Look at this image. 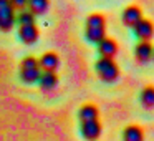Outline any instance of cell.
I'll return each mask as SVG.
<instances>
[{"label": "cell", "mask_w": 154, "mask_h": 141, "mask_svg": "<svg viewBox=\"0 0 154 141\" xmlns=\"http://www.w3.org/2000/svg\"><path fill=\"white\" fill-rule=\"evenodd\" d=\"M143 18V12H141L139 7L136 5H131V7H126L123 10V15H121V20L126 27H134L137 22Z\"/></svg>", "instance_id": "obj_7"}, {"label": "cell", "mask_w": 154, "mask_h": 141, "mask_svg": "<svg viewBox=\"0 0 154 141\" xmlns=\"http://www.w3.org/2000/svg\"><path fill=\"white\" fill-rule=\"evenodd\" d=\"M10 2H12V5H14L15 10H25L28 0H10Z\"/></svg>", "instance_id": "obj_17"}, {"label": "cell", "mask_w": 154, "mask_h": 141, "mask_svg": "<svg viewBox=\"0 0 154 141\" xmlns=\"http://www.w3.org/2000/svg\"><path fill=\"white\" fill-rule=\"evenodd\" d=\"M38 85H40V88L43 91H53L55 88H57L58 85V77L55 71H42L40 77H38Z\"/></svg>", "instance_id": "obj_10"}, {"label": "cell", "mask_w": 154, "mask_h": 141, "mask_svg": "<svg viewBox=\"0 0 154 141\" xmlns=\"http://www.w3.org/2000/svg\"><path fill=\"white\" fill-rule=\"evenodd\" d=\"M15 8L10 0H0V30L2 32H10L12 27L15 25Z\"/></svg>", "instance_id": "obj_4"}, {"label": "cell", "mask_w": 154, "mask_h": 141, "mask_svg": "<svg viewBox=\"0 0 154 141\" xmlns=\"http://www.w3.org/2000/svg\"><path fill=\"white\" fill-rule=\"evenodd\" d=\"M18 37H20V40L23 42V43H27V45L35 43V42L38 40V37H40V32H38L35 22L18 25Z\"/></svg>", "instance_id": "obj_6"}, {"label": "cell", "mask_w": 154, "mask_h": 141, "mask_svg": "<svg viewBox=\"0 0 154 141\" xmlns=\"http://www.w3.org/2000/svg\"><path fill=\"white\" fill-rule=\"evenodd\" d=\"M42 70H40V65H38V60L33 57H27L20 65V78L22 81L32 85V83H37L38 77H40Z\"/></svg>", "instance_id": "obj_3"}, {"label": "cell", "mask_w": 154, "mask_h": 141, "mask_svg": "<svg viewBox=\"0 0 154 141\" xmlns=\"http://www.w3.org/2000/svg\"><path fill=\"white\" fill-rule=\"evenodd\" d=\"M42 71H55L60 65V58L55 52H47V53L42 55V58L38 60Z\"/></svg>", "instance_id": "obj_9"}, {"label": "cell", "mask_w": 154, "mask_h": 141, "mask_svg": "<svg viewBox=\"0 0 154 141\" xmlns=\"http://www.w3.org/2000/svg\"><path fill=\"white\" fill-rule=\"evenodd\" d=\"M134 33H136V37L139 38L141 42H149V38L152 37V24H151L147 18H141L139 22H137L136 25H134Z\"/></svg>", "instance_id": "obj_8"}, {"label": "cell", "mask_w": 154, "mask_h": 141, "mask_svg": "<svg viewBox=\"0 0 154 141\" xmlns=\"http://www.w3.org/2000/svg\"><path fill=\"white\" fill-rule=\"evenodd\" d=\"M80 121H86V120H98V108L94 105H83L80 108L78 113Z\"/></svg>", "instance_id": "obj_15"}, {"label": "cell", "mask_w": 154, "mask_h": 141, "mask_svg": "<svg viewBox=\"0 0 154 141\" xmlns=\"http://www.w3.org/2000/svg\"><path fill=\"white\" fill-rule=\"evenodd\" d=\"M141 103H143V106L147 108V110L154 106V88L152 86L144 88V91L141 93Z\"/></svg>", "instance_id": "obj_16"}, {"label": "cell", "mask_w": 154, "mask_h": 141, "mask_svg": "<svg viewBox=\"0 0 154 141\" xmlns=\"http://www.w3.org/2000/svg\"><path fill=\"white\" fill-rule=\"evenodd\" d=\"M123 141H144V133L139 126L131 124V126L124 128L123 131Z\"/></svg>", "instance_id": "obj_13"}, {"label": "cell", "mask_w": 154, "mask_h": 141, "mask_svg": "<svg viewBox=\"0 0 154 141\" xmlns=\"http://www.w3.org/2000/svg\"><path fill=\"white\" fill-rule=\"evenodd\" d=\"M28 12L33 15H43L50 7V0H28L27 2Z\"/></svg>", "instance_id": "obj_14"}, {"label": "cell", "mask_w": 154, "mask_h": 141, "mask_svg": "<svg viewBox=\"0 0 154 141\" xmlns=\"http://www.w3.org/2000/svg\"><path fill=\"white\" fill-rule=\"evenodd\" d=\"M134 57L139 63H149L152 58V45L149 42H139L134 48Z\"/></svg>", "instance_id": "obj_11"}, {"label": "cell", "mask_w": 154, "mask_h": 141, "mask_svg": "<svg viewBox=\"0 0 154 141\" xmlns=\"http://www.w3.org/2000/svg\"><path fill=\"white\" fill-rule=\"evenodd\" d=\"M80 131L81 136L88 141H96L101 134V124L98 120H86L80 121Z\"/></svg>", "instance_id": "obj_5"}, {"label": "cell", "mask_w": 154, "mask_h": 141, "mask_svg": "<svg viewBox=\"0 0 154 141\" xmlns=\"http://www.w3.org/2000/svg\"><path fill=\"white\" fill-rule=\"evenodd\" d=\"M98 50H100L101 57L104 58H113L118 53V43L113 38H106L104 37L101 42H98Z\"/></svg>", "instance_id": "obj_12"}, {"label": "cell", "mask_w": 154, "mask_h": 141, "mask_svg": "<svg viewBox=\"0 0 154 141\" xmlns=\"http://www.w3.org/2000/svg\"><path fill=\"white\" fill-rule=\"evenodd\" d=\"M94 68H96L98 77L103 81H106V83H113V81H116L118 78H119V68H118L116 61H114L113 58L101 57L100 60L96 61Z\"/></svg>", "instance_id": "obj_2"}, {"label": "cell", "mask_w": 154, "mask_h": 141, "mask_svg": "<svg viewBox=\"0 0 154 141\" xmlns=\"http://www.w3.org/2000/svg\"><path fill=\"white\" fill-rule=\"evenodd\" d=\"M86 38L91 43H98L106 37V20L103 15L93 14L88 17L86 20V32H85Z\"/></svg>", "instance_id": "obj_1"}]
</instances>
